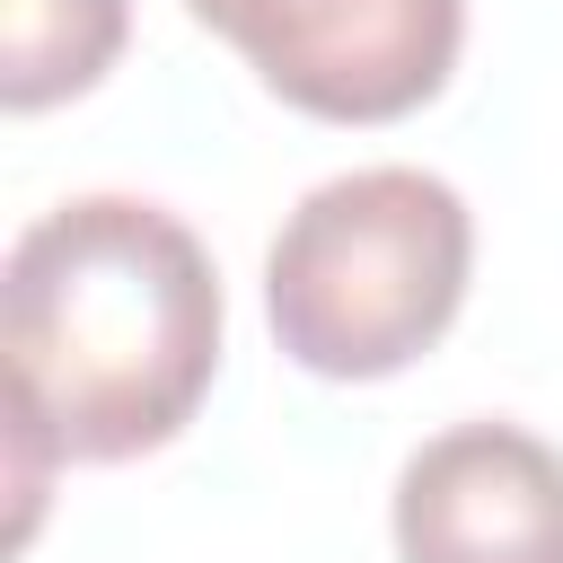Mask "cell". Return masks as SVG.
I'll return each instance as SVG.
<instances>
[{
	"label": "cell",
	"mask_w": 563,
	"mask_h": 563,
	"mask_svg": "<svg viewBox=\"0 0 563 563\" xmlns=\"http://www.w3.org/2000/svg\"><path fill=\"white\" fill-rule=\"evenodd\" d=\"M246 70L317 123H396L431 106L466 44V0H185Z\"/></svg>",
	"instance_id": "cell-3"
},
{
	"label": "cell",
	"mask_w": 563,
	"mask_h": 563,
	"mask_svg": "<svg viewBox=\"0 0 563 563\" xmlns=\"http://www.w3.org/2000/svg\"><path fill=\"white\" fill-rule=\"evenodd\" d=\"M220 378V273L202 238L141 194H70L0 264L9 537L26 545L53 466L167 449Z\"/></svg>",
	"instance_id": "cell-1"
},
{
	"label": "cell",
	"mask_w": 563,
	"mask_h": 563,
	"mask_svg": "<svg viewBox=\"0 0 563 563\" xmlns=\"http://www.w3.org/2000/svg\"><path fill=\"white\" fill-rule=\"evenodd\" d=\"M475 273V220L431 167L325 176L264 255L273 343L317 378H396L422 361Z\"/></svg>",
	"instance_id": "cell-2"
},
{
	"label": "cell",
	"mask_w": 563,
	"mask_h": 563,
	"mask_svg": "<svg viewBox=\"0 0 563 563\" xmlns=\"http://www.w3.org/2000/svg\"><path fill=\"white\" fill-rule=\"evenodd\" d=\"M405 563H563V449L519 422H449L396 475Z\"/></svg>",
	"instance_id": "cell-4"
},
{
	"label": "cell",
	"mask_w": 563,
	"mask_h": 563,
	"mask_svg": "<svg viewBox=\"0 0 563 563\" xmlns=\"http://www.w3.org/2000/svg\"><path fill=\"white\" fill-rule=\"evenodd\" d=\"M132 0H0V106L44 114L97 88L123 53Z\"/></svg>",
	"instance_id": "cell-5"
}]
</instances>
